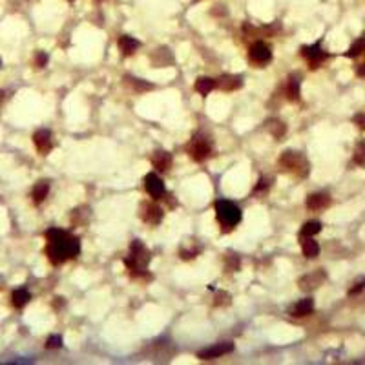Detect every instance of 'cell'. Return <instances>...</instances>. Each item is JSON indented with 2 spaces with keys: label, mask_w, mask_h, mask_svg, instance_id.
<instances>
[{
  "label": "cell",
  "mask_w": 365,
  "mask_h": 365,
  "mask_svg": "<svg viewBox=\"0 0 365 365\" xmlns=\"http://www.w3.org/2000/svg\"><path fill=\"white\" fill-rule=\"evenodd\" d=\"M46 239H48V258L53 263H63L66 260H72L81 252V243L77 237H72L64 230L53 228L46 232Z\"/></svg>",
  "instance_id": "6da1fadb"
},
{
  "label": "cell",
  "mask_w": 365,
  "mask_h": 365,
  "mask_svg": "<svg viewBox=\"0 0 365 365\" xmlns=\"http://www.w3.org/2000/svg\"><path fill=\"white\" fill-rule=\"evenodd\" d=\"M150 263V250L141 243L139 239H135L130 247V256L125 260V265L130 269L132 274H143Z\"/></svg>",
  "instance_id": "7a4b0ae2"
},
{
  "label": "cell",
  "mask_w": 365,
  "mask_h": 365,
  "mask_svg": "<svg viewBox=\"0 0 365 365\" xmlns=\"http://www.w3.org/2000/svg\"><path fill=\"white\" fill-rule=\"evenodd\" d=\"M216 216L217 221L223 225V232H230L241 221V210L230 201H217Z\"/></svg>",
  "instance_id": "3957f363"
},
{
  "label": "cell",
  "mask_w": 365,
  "mask_h": 365,
  "mask_svg": "<svg viewBox=\"0 0 365 365\" xmlns=\"http://www.w3.org/2000/svg\"><path fill=\"white\" fill-rule=\"evenodd\" d=\"M279 163H281V166H285L287 170H292V172L299 173V175H301V170H303V173L309 172V164H307V161H305V157H303L301 154H296V152H283V155L279 159Z\"/></svg>",
  "instance_id": "277c9868"
},
{
  "label": "cell",
  "mask_w": 365,
  "mask_h": 365,
  "mask_svg": "<svg viewBox=\"0 0 365 365\" xmlns=\"http://www.w3.org/2000/svg\"><path fill=\"white\" fill-rule=\"evenodd\" d=\"M249 57L254 64H267L272 58V51L265 42H256L250 46Z\"/></svg>",
  "instance_id": "5b68a950"
},
{
  "label": "cell",
  "mask_w": 365,
  "mask_h": 365,
  "mask_svg": "<svg viewBox=\"0 0 365 365\" xmlns=\"http://www.w3.org/2000/svg\"><path fill=\"white\" fill-rule=\"evenodd\" d=\"M232 351H234V343H230V341H221V343H216V345L207 347V349L199 351L197 352V356L203 358V360H212V358L228 354V352H232Z\"/></svg>",
  "instance_id": "8992f818"
},
{
  "label": "cell",
  "mask_w": 365,
  "mask_h": 365,
  "mask_svg": "<svg viewBox=\"0 0 365 365\" xmlns=\"http://www.w3.org/2000/svg\"><path fill=\"white\" fill-rule=\"evenodd\" d=\"M144 185H146V192L154 197V199H161V197L164 196V185H163V181H161V177H159L155 172H152V173L146 175Z\"/></svg>",
  "instance_id": "52a82bcc"
},
{
  "label": "cell",
  "mask_w": 365,
  "mask_h": 365,
  "mask_svg": "<svg viewBox=\"0 0 365 365\" xmlns=\"http://www.w3.org/2000/svg\"><path fill=\"white\" fill-rule=\"evenodd\" d=\"M188 152H190V155H192L196 161H205V159H208L212 155L210 144H208L207 141H203V139L194 141V143L188 146Z\"/></svg>",
  "instance_id": "ba28073f"
},
{
  "label": "cell",
  "mask_w": 365,
  "mask_h": 365,
  "mask_svg": "<svg viewBox=\"0 0 365 365\" xmlns=\"http://www.w3.org/2000/svg\"><path fill=\"white\" fill-rule=\"evenodd\" d=\"M301 55L311 63V68H318V64L327 57L325 53H323V49L320 48V44H313V46H309V48H301Z\"/></svg>",
  "instance_id": "9c48e42d"
},
{
  "label": "cell",
  "mask_w": 365,
  "mask_h": 365,
  "mask_svg": "<svg viewBox=\"0 0 365 365\" xmlns=\"http://www.w3.org/2000/svg\"><path fill=\"white\" fill-rule=\"evenodd\" d=\"M33 141H35V146L39 150L40 154H48L49 150L53 146V141H51V132L49 130H39L37 134L33 135Z\"/></svg>",
  "instance_id": "30bf717a"
},
{
  "label": "cell",
  "mask_w": 365,
  "mask_h": 365,
  "mask_svg": "<svg viewBox=\"0 0 365 365\" xmlns=\"http://www.w3.org/2000/svg\"><path fill=\"white\" fill-rule=\"evenodd\" d=\"M331 205V197L327 194H313L307 197V208L309 210H323Z\"/></svg>",
  "instance_id": "8fae6325"
},
{
  "label": "cell",
  "mask_w": 365,
  "mask_h": 365,
  "mask_svg": "<svg viewBox=\"0 0 365 365\" xmlns=\"http://www.w3.org/2000/svg\"><path fill=\"white\" fill-rule=\"evenodd\" d=\"M241 84H243V79L237 77V75H223L219 81H216V86H219L223 91L239 90Z\"/></svg>",
  "instance_id": "7c38bea8"
},
{
  "label": "cell",
  "mask_w": 365,
  "mask_h": 365,
  "mask_svg": "<svg viewBox=\"0 0 365 365\" xmlns=\"http://www.w3.org/2000/svg\"><path fill=\"white\" fill-rule=\"evenodd\" d=\"M143 219L148 225H157V223H161V219H163V210L159 207H155V205H144L143 207Z\"/></svg>",
  "instance_id": "4fadbf2b"
},
{
  "label": "cell",
  "mask_w": 365,
  "mask_h": 365,
  "mask_svg": "<svg viewBox=\"0 0 365 365\" xmlns=\"http://www.w3.org/2000/svg\"><path fill=\"white\" fill-rule=\"evenodd\" d=\"M325 279V272H314V274H309L305 278L299 279V287L305 288V290H311V288H316L322 285V281Z\"/></svg>",
  "instance_id": "5bb4252c"
},
{
  "label": "cell",
  "mask_w": 365,
  "mask_h": 365,
  "mask_svg": "<svg viewBox=\"0 0 365 365\" xmlns=\"http://www.w3.org/2000/svg\"><path fill=\"white\" fill-rule=\"evenodd\" d=\"M139 46H141L139 40H135L130 35H123L119 39V49L123 55H132V53H135L139 49Z\"/></svg>",
  "instance_id": "9a60e30c"
},
{
  "label": "cell",
  "mask_w": 365,
  "mask_h": 365,
  "mask_svg": "<svg viewBox=\"0 0 365 365\" xmlns=\"http://www.w3.org/2000/svg\"><path fill=\"white\" fill-rule=\"evenodd\" d=\"M152 164L159 172H166L172 166V155L166 152H155V155L152 157Z\"/></svg>",
  "instance_id": "2e32d148"
},
{
  "label": "cell",
  "mask_w": 365,
  "mask_h": 365,
  "mask_svg": "<svg viewBox=\"0 0 365 365\" xmlns=\"http://www.w3.org/2000/svg\"><path fill=\"white\" fill-rule=\"evenodd\" d=\"M314 311V301L311 298H305L301 301H298L292 309V316H307Z\"/></svg>",
  "instance_id": "e0dca14e"
},
{
  "label": "cell",
  "mask_w": 365,
  "mask_h": 365,
  "mask_svg": "<svg viewBox=\"0 0 365 365\" xmlns=\"http://www.w3.org/2000/svg\"><path fill=\"white\" fill-rule=\"evenodd\" d=\"M301 249H303V254L307 256V258H316V256L320 254V245H318L313 237H303Z\"/></svg>",
  "instance_id": "ac0fdd59"
},
{
  "label": "cell",
  "mask_w": 365,
  "mask_h": 365,
  "mask_svg": "<svg viewBox=\"0 0 365 365\" xmlns=\"http://www.w3.org/2000/svg\"><path fill=\"white\" fill-rule=\"evenodd\" d=\"M214 88H216V81L210 77H199L196 81V90L199 91L201 95H208Z\"/></svg>",
  "instance_id": "d6986e66"
},
{
  "label": "cell",
  "mask_w": 365,
  "mask_h": 365,
  "mask_svg": "<svg viewBox=\"0 0 365 365\" xmlns=\"http://www.w3.org/2000/svg\"><path fill=\"white\" fill-rule=\"evenodd\" d=\"M48 194H49V185L48 182H37L35 185V188H33V194H31V197H33V201L39 205V203H42L46 197H48Z\"/></svg>",
  "instance_id": "ffe728a7"
},
{
  "label": "cell",
  "mask_w": 365,
  "mask_h": 365,
  "mask_svg": "<svg viewBox=\"0 0 365 365\" xmlns=\"http://www.w3.org/2000/svg\"><path fill=\"white\" fill-rule=\"evenodd\" d=\"M11 299H13V305L17 309H22L24 305H28V301L31 299V296H29V292L26 290V288H17L13 292V296H11Z\"/></svg>",
  "instance_id": "44dd1931"
},
{
  "label": "cell",
  "mask_w": 365,
  "mask_h": 365,
  "mask_svg": "<svg viewBox=\"0 0 365 365\" xmlns=\"http://www.w3.org/2000/svg\"><path fill=\"white\" fill-rule=\"evenodd\" d=\"M322 230V223L320 221H309L303 225L301 232H299V237H313L318 232Z\"/></svg>",
  "instance_id": "7402d4cb"
},
{
  "label": "cell",
  "mask_w": 365,
  "mask_h": 365,
  "mask_svg": "<svg viewBox=\"0 0 365 365\" xmlns=\"http://www.w3.org/2000/svg\"><path fill=\"white\" fill-rule=\"evenodd\" d=\"M285 93H287V97L290 99V101H298V99H299V81H296V79H290V81L287 82Z\"/></svg>",
  "instance_id": "603a6c76"
},
{
  "label": "cell",
  "mask_w": 365,
  "mask_h": 365,
  "mask_svg": "<svg viewBox=\"0 0 365 365\" xmlns=\"http://www.w3.org/2000/svg\"><path fill=\"white\" fill-rule=\"evenodd\" d=\"M363 51H365V37H361V39H358L351 48H349V51L345 53V57H351V58L358 57V55H361Z\"/></svg>",
  "instance_id": "cb8c5ba5"
},
{
  "label": "cell",
  "mask_w": 365,
  "mask_h": 365,
  "mask_svg": "<svg viewBox=\"0 0 365 365\" xmlns=\"http://www.w3.org/2000/svg\"><path fill=\"white\" fill-rule=\"evenodd\" d=\"M270 134H272L274 137L281 139L285 134V125L283 123H279V120H272V123H270Z\"/></svg>",
  "instance_id": "d4e9b609"
},
{
  "label": "cell",
  "mask_w": 365,
  "mask_h": 365,
  "mask_svg": "<svg viewBox=\"0 0 365 365\" xmlns=\"http://www.w3.org/2000/svg\"><path fill=\"white\" fill-rule=\"evenodd\" d=\"M354 163L356 164H365V143H358L354 150Z\"/></svg>",
  "instance_id": "484cf974"
},
{
  "label": "cell",
  "mask_w": 365,
  "mask_h": 365,
  "mask_svg": "<svg viewBox=\"0 0 365 365\" xmlns=\"http://www.w3.org/2000/svg\"><path fill=\"white\" fill-rule=\"evenodd\" d=\"M270 185H272V179H261L258 185H256L254 188V194H261V192H267L270 188Z\"/></svg>",
  "instance_id": "4316f807"
},
{
  "label": "cell",
  "mask_w": 365,
  "mask_h": 365,
  "mask_svg": "<svg viewBox=\"0 0 365 365\" xmlns=\"http://www.w3.org/2000/svg\"><path fill=\"white\" fill-rule=\"evenodd\" d=\"M60 345H63V338L58 336V334H55V336H49L48 341H46V347H48V349H58Z\"/></svg>",
  "instance_id": "83f0119b"
},
{
  "label": "cell",
  "mask_w": 365,
  "mask_h": 365,
  "mask_svg": "<svg viewBox=\"0 0 365 365\" xmlns=\"http://www.w3.org/2000/svg\"><path fill=\"white\" fill-rule=\"evenodd\" d=\"M363 288H365V278H361V279H358V281H356L354 287L349 290V294H358V292H361Z\"/></svg>",
  "instance_id": "f1b7e54d"
},
{
  "label": "cell",
  "mask_w": 365,
  "mask_h": 365,
  "mask_svg": "<svg viewBox=\"0 0 365 365\" xmlns=\"http://www.w3.org/2000/svg\"><path fill=\"white\" fill-rule=\"evenodd\" d=\"M35 60H37V66L44 68L46 64H48V55H46V53H42V51H39V53H37V58H35Z\"/></svg>",
  "instance_id": "f546056e"
},
{
  "label": "cell",
  "mask_w": 365,
  "mask_h": 365,
  "mask_svg": "<svg viewBox=\"0 0 365 365\" xmlns=\"http://www.w3.org/2000/svg\"><path fill=\"white\" fill-rule=\"evenodd\" d=\"M354 120L358 123V126H360V128H365V115H358Z\"/></svg>",
  "instance_id": "4dcf8cb0"
},
{
  "label": "cell",
  "mask_w": 365,
  "mask_h": 365,
  "mask_svg": "<svg viewBox=\"0 0 365 365\" xmlns=\"http://www.w3.org/2000/svg\"><path fill=\"white\" fill-rule=\"evenodd\" d=\"M356 72H358V75H360V77H365V64L358 66V70H356Z\"/></svg>",
  "instance_id": "1f68e13d"
},
{
  "label": "cell",
  "mask_w": 365,
  "mask_h": 365,
  "mask_svg": "<svg viewBox=\"0 0 365 365\" xmlns=\"http://www.w3.org/2000/svg\"><path fill=\"white\" fill-rule=\"evenodd\" d=\"M2 97H4V93H2V91H0V101H2Z\"/></svg>",
  "instance_id": "d6a6232c"
}]
</instances>
